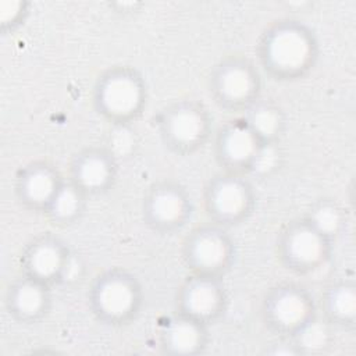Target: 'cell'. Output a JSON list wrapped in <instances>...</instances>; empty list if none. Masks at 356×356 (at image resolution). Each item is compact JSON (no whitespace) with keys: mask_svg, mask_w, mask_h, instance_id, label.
I'll return each mask as SVG.
<instances>
[{"mask_svg":"<svg viewBox=\"0 0 356 356\" xmlns=\"http://www.w3.org/2000/svg\"><path fill=\"white\" fill-rule=\"evenodd\" d=\"M256 60L261 74L275 82L306 78L320 57V42L314 29L296 18L270 22L256 42Z\"/></svg>","mask_w":356,"mask_h":356,"instance_id":"1","label":"cell"},{"mask_svg":"<svg viewBox=\"0 0 356 356\" xmlns=\"http://www.w3.org/2000/svg\"><path fill=\"white\" fill-rule=\"evenodd\" d=\"M149 88L139 70L127 64L104 68L92 86L95 113L113 127H129L145 113Z\"/></svg>","mask_w":356,"mask_h":356,"instance_id":"2","label":"cell"},{"mask_svg":"<svg viewBox=\"0 0 356 356\" xmlns=\"http://www.w3.org/2000/svg\"><path fill=\"white\" fill-rule=\"evenodd\" d=\"M92 316L107 327L134 323L143 307L145 291L139 278L122 267H108L97 273L86 292Z\"/></svg>","mask_w":356,"mask_h":356,"instance_id":"3","label":"cell"},{"mask_svg":"<svg viewBox=\"0 0 356 356\" xmlns=\"http://www.w3.org/2000/svg\"><path fill=\"white\" fill-rule=\"evenodd\" d=\"M156 129L163 146L179 157L193 156L213 139V115L200 100L177 99L161 108Z\"/></svg>","mask_w":356,"mask_h":356,"instance_id":"4","label":"cell"},{"mask_svg":"<svg viewBox=\"0 0 356 356\" xmlns=\"http://www.w3.org/2000/svg\"><path fill=\"white\" fill-rule=\"evenodd\" d=\"M207 88L218 108L241 115L263 96V74L248 56L228 54L211 67Z\"/></svg>","mask_w":356,"mask_h":356,"instance_id":"5","label":"cell"},{"mask_svg":"<svg viewBox=\"0 0 356 356\" xmlns=\"http://www.w3.org/2000/svg\"><path fill=\"white\" fill-rule=\"evenodd\" d=\"M317 316V300L296 281L274 284L266 291L260 305L263 325L278 339H293Z\"/></svg>","mask_w":356,"mask_h":356,"instance_id":"6","label":"cell"},{"mask_svg":"<svg viewBox=\"0 0 356 356\" xmlns=\"http://www.w3.org/2000/svg\"><path fill=\"white\" fill-rule=\"evenodd\" d=\"M334 242L305 216L288 221L277 235L278 263L293 275L306 277L320 271L331 259Z\"/></svg>","mask_w":356,"mask_h":356,"instance_id":"7","label":"cell"},{"mask_svg":"<svg viewBox=\"0 0 356 356\" xmlns=\"http://www.w3.org/2000/svg\"><path fill=\"white\" fill-rule=\"evenodd\" d=\"M257 206L252 179L243 174L221 171L213 175L203 189V209L210 222L224 228L246 222Z\"/></svg>","mask_w":356,"mask_h":356,"instance_id":"8","label":"cell"},{"mask_svg":"<svg viewBox=\"0 0 356 356\" xmlns=\"http://www.w3.org/2000/svg\"><path fill=\"white\" fill-rule=\"evenodd\" d=\"M179 253L188 273L224 278L234 266L236 246L227 228L207 221L185 234Z\"/></svg>","mask_w":356,"mask_h":356,"instance_id":"9","label":"cell"},{"mask_svg":"<svg viewBox=\"0 0 356 356\" xmlns=\"http://www.w3.org/2000/svg\"><path fill=\"white\" fill-rule=\"evenodd\" d=\"M193 211L195 204L189 191L174 179L153 182L140 203L143 224L163 236L179 234L192 220Z\"/></svg>","mask_w":356,"mask_h":356,"instance_id":"10","label":"cell"},{"mask_svg":"<svg viewBox=\"0 0 356 356\" xmlns=\"http://www.w3.org/2000/svg\"><path fill=\"white\" fill-rule=\"evenodd\" d=\"M229 305L224 278L188 273L175 292V313L209 327L227 313Z\"/></svg>","mask_w":356,"mask_h":356,"instance_id":"11","label":"cell"},{"mask_svg":"<svg viewBox=\"0 0 356 356\" xmlns=\"http://www.w3.org/2000/svg\"><path fill=\"white\" fill-rule=\"evenodd\" d=\"M74 263L75 257L68 243L53 232H40L32 236L19 256L22 274L53 288L67 281Z\"/></svg>","mask_w":356,"mask_h":356,"instance_id":"12","label":"cell"},{"mask_svg":"<svg viewBox=\"0 0 356 356\" xmlns=\"http://www.w3.org/2000/svg\"><path fill=\"white\" fill-rule=\"evenodd\" d=\"M213 156L221 171L250 174L254 160L264 146L242 115L222 122L213 135Z\"/></svg>","mask_w":356,"mask_h":356,"instance_id":"13","label":"cell"},{"mask_svg":"<svg viewBox=\"0 0 356 356\" xmlns=\"http://www.w3.org/2000/svg\"><path fill=\"white\" fill-rule=\"evenodd\" d=\"M117 177V156L107 146H85L70 159L67 178L89 199L110 192L115 185Z\"/></svg>","mask_w":356,"mask_h":356,"instance_id":"14","label":"cell"},{"mask_svg":"<svg viewBox=\"0 0 356 356\" xmlns=\"http://www.w3.org/2000/svg\"><path fill=\"white\" fill-rule=\"evenodd\" d=\"M64 179L54 163L43 159L28 161L15 172V199L25 210L43 216Z\"/></svg>","mask_w":356,"mask_h":356,"instance_id":"15","label":"cell"},{"mask_svg":"<svg viewBox=\"0 0 356 356\" xmlns=\"http://www.w3.org/2000/svg\"><path fill=\"white\" fill-rule=\"evenodd\" d=\"M3 306L13 321L22 325L38 324L51 312L53 286L21 273L8 282Z\"/></svg>","mask_w":356,"mask_h":356,"instance_id":"16","label":"cell"},{"mask_svg":"<svg viewBox=\"0 0 356 356\" xmlns=\"http://www.w3.org/2000/svg\"><path fill=\"white\" fill-rule=\"evenodd\" d=\"M210 343V327L174 313L159 331L160 352L170 356H196Z\"/></svg>","mask_w":356,"mask_h":356,"instance_id":"17","label":"cell"},{"mask_svg":"<svg viewBox=\"0 0 356 356\" xmlns=\"http://www.w3.org/2000/svg\"><path fill=\"white\" fill-rule=\"evenodd\" d=\"M321 318L331 327L342 331L356 328V281L353 277H338L330 281L317 302Z\"/></svg>","mask_w":356,"mask_h":356,"instance_id":"18","label":"cell"},{"mask_svg":"<svg viewBox=\"0 0 356 356\" xmlns=\"http://www.w3.org/2000/svg\"><path fill=\"white\" fill-rule=\"evenodd\" d=\"M241 115L261 143H281L288 128V118L284 108L274 99L261 96Z\"/></svg>","mask_w":356,"mask_h":356,"instance_id":"19","label":"cell"},{"mask_svg":"<svg viewBox=\"0 0 356 356\" xmlns=\"http://www.w3.org/2000/svg\"><path fill=\"white\" fill-rule=\"evenodd\" d=\"M88 200L89 197L65 177L43 217L57 228L72 227L85 216Z\"/></svg>","mask_w":356,"mask_h":356,"instance_id":"20","label":"cell"},{"mask_svg":"<svg viewBox=\"0 0 356 356\" xmlns=\"http://www.w3.org/2000/svg\"><path fill=\"white\" fill-rule=\"evenodd\" d=\"M305 217L334 243L346 225V211L337 200L328 197L316 200Z\"/></svg>","mask_w":356,"mask_h":356,"instance_id":"21","label":"cell"},{"mask_svg":"<svg viewBox=\"0 0 356 356\" xmlns=\"http://www.w3.org/2000/svg\"><path fill=\"white\" fill-rule=\"evenodd\" d=\"M32 4L26 0L0 1V32L1 35L14 33L31 15Z\"/></svg>","mask_w":356,"mask_h":356,"instance_id":"22","label":"cell"},{"mask_svg":"<svg viewBox=\"0 0 356 356\" xmlns=\"http://www.w3.org/2000/svg\"><path fill=\"white\" fill-rule=\"evenodd\" d=\"M280 143H274V145H264L256 160L254 164L250 170L249 178L250 177H259V178H264L267 175H270L273 171L277 170L278 163H280Z\"/></svg>","mask_w":356,"mask_h":356,"instance_id":"23","label":"cell"}]
</instances>
